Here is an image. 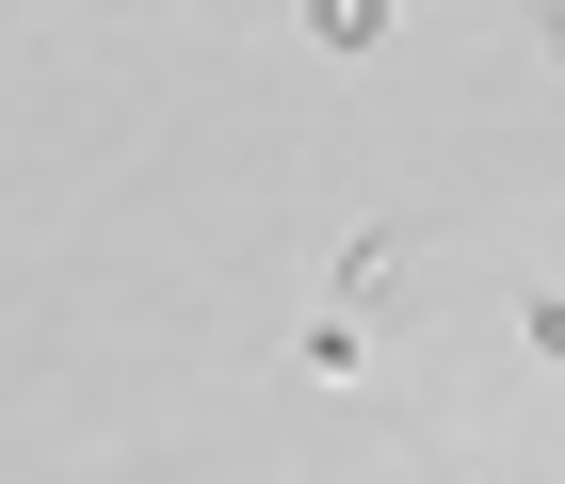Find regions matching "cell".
<instances>
[{
  "instance_id": "5b68a950",
  "label": "cell",
  "mask_w": 565,
  "mask_h": 484,
  "mask_svg": "<svg viewBox=\"0 0 565 484\" xmlns=\"http://www.w3.org/2000/svg\"><path fill=\"white\" fill-rule=\"evenodd\" d=\"M533 65H550V82H565V17H533Z\"/></svg>"
},
{
  "instance_id": "277c9868",
  "label": "cell",
  "mask_w": 565,
  "mask_h": 484,
  "mask_svg": "<svg viewBox=\"0 0 565 484\" xmlns=\"http://www.w3.org/2000/svg\"><path fill=\"white\" fill-rule=\"evenodd\" d=\"M518 340H533V355L565 372V291H518Z\"/></svg>"
},
{
  "instance_id": "7a4b0ae2",
  "label": "cell",
  "mask_w": 565,
  "mask_h": 484,
  "mask_svg": "<svg viewBox=\"0 0 565 484\" xmlns=\"http://www.w3.org/2000/svg\"><path fill=\"white\" fill-rule=\"evenodd\" d=\"M388 226H372V243H340V275H323V323H372V308H388Z\"/></svg>"
},
{
  "instance_id": "6da1fadb",
  "label": "cell",
  "mask_w": 565,
  "mask_h": 484,
  "mask_svg": "<svg viewBox=\"0 0 565 484\" xmlns=\"http://www.w3.org/2000/svg\"><path fill=\"white\" fill-rule=\"evenodd\" d=\"M291 372H307V388H372V323H323V308H307Z\"/></svg>"
},
{
  "instance_id": "3957f363",
  "label": "cell",
  "mask_w": 565,
  "mask_h": 484,
  "mask_svg": "<svg viewBox=\"0 0 565 484\" xmlns=\"http://www.w3.org/2000/svg\"><path fill=\"white\" fill-rule=\"evenodd\" d=\"M307 33L340 49V65H372V49H388V17H372V0H307Z\"/></svg>"
}]
</instances>
